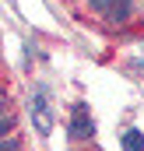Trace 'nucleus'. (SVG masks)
<instances>
[{
  "instance_id": "obj_1",
  "label": "nucleus",
  "mask_w": 144,
  "mask_h": 151,
  "mask_svg": "<svg viewBox=\"0 0 144 151\" xmlns=\"http://www.w3.org/2000/svg\"><path fill=\"white\" fill-rule=\"evenodd\" d=\"M28 109H32V123H35L39 134H42V137L53 134V109H49V102H46V91H35V95H32Z\"/></svg>"
},
{
  "instance_id": "obj_2",
  "label": "nucleus",
  "mask_w": 144,
  "mask_h": 151,
  "mask_svg": "<svg viewBox=\"0 0 144 151\" xmlns=\"http://www.w3.org/2000/svg\"><path fill=\"white\" fill-rule=\"evenodd\" d=\"M95 134V123H91V116H88V109L77 102L74 106V116H71V137H77V141H84V137H91Z\"/></svg>"
},
{
  "instance_id": "obj_3",
  "label": "nucleus",
  "mask_w": 144,
  "mask_h": 151,
  "mask_svg": "<svg viewBox=\"0 0 144 151\" xmlns=\"http://www.w3.org/2000/svg\"><path fill=\"white\" fill-rule=\"evenodd\" d=\"M123 151H144V134L141 130H127L123 134Z\"/></svg>"
},
{
  "instance_id": "obj_4",
  "label": "nucleus",
  "mask_w": 144,
  "mask_h": 151,
  "mask_svg": "<svg viewBox=\"0 0 144 151\" xmlns=\"http://www.w3.org/2000/svg\"><path fill=\"white\" fill-rule=\"evenodd\" d=\"M127 11H130L127 4H120V7H112V11H109V21H123V18H127Z\"/></svg>"
},
{
  "instance_id": "obj_5",
  "label": "nucleus",
  "mask_w": 144,
  "mask_h": 151,
  "mask_svg": "<svg viewBox=\"0 0 144 151\" xmlns=\"http://www.w3.org/2000/svg\"><path fill=\"white\" fill-rule=\"evenodd\" d=\"M11 127H14V119H11L7 113H0V137H4V134H11Z\"/></svg>"
},
{
  "instance_id": "obj_6",
  "label": "nucleus",
  "mask_w": 144,
  "mask_h": 151,
  "mask_svg": "<svg viewBox=\"0 0 144 151\" xmlns=\"http://www.w3.org/2000/svg\"><path fill=\"white\" fill-rule=\"evenodd\" d=\"M0 151H18V141H14V137H7V141L0 137Z\"/></svg>"
},
{
  "instance_id": "obj_7",
  "label": "nucleus",
  "mask_w": 144,
  "mask_h": 151,
  "mask_svg": "<svg viewBox=\"0 0 144 151\" xmlns=\"http://www.w3.org/2000/svg\"><path fill=\"white\" fill-rule=\"evenodd\" d=\"M91 4H95V7H99V11H109V7H112V4H116V0H91Z\"/></svg>"
},
{
  "instance_id": "obj_8",
  "label": "nucleus",
  "mask_w": 144,
  "mask_h": 151,
  "mask_svg": "<svg viewBox=\"0 0 144 151\" xmlns=\"http://www.w3.org/2000/svg\"><path fill=\"white\" fill-rule=\"evenodd\" d=\"M0 113H4V95H0Z\"/></svg>"
}]
</instances>
